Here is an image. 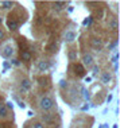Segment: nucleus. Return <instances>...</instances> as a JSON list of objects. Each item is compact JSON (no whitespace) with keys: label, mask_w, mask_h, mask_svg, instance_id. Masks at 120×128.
I'll return each mask as SVG.
<instances>
[{"label":"nucleus","mask_w":120,"mask_h":128,"mask_svg":"<svg viewBox=\"0 0 120 128\" xmlns=\"http://www.w3.org/2000/svg\"><path fill=\"white\" fill-rule=\"evenodd\" d=\"M53 107V100L50 97H43L41 100V108L42 109H50Z\"/></svg>","instance_id":"nucleus-1"},{"label":"nucleus","mask_w":120,"mask_h":128,"mask_svg":"<svg viewBox=\"0 0 120 128\" xmlns=\"http://www.w3.org/2000/svg\"><path fill=\"white\" fill-rule=\"evenodd\" d=\"M12 53H14V49H12V46H6V47L3 49V51H1L3 57H11V55H12Z\"/></svg>","instance_id":"nucleus-2"},{"label":"nucleus","mask_w":120,"mask_h":128,"mask_svg":"<svg viewBox=\"0 0 120 128\" xmlns=\"http://www.w3.org/2000/svg\"><path fill=\"white\" fill-rule=\"evenodd\" d=\"M90 43H92V46L95 47L97 51H99L100 49H101V46H103V42H101V39H97V38L92 39V42H90Z\"/></svg>","instance_id":"nucleus-3"},{"label":"nucleus","mask_w":120,"mask_h":128,"mask_svg":"<svg viewBox=\"0 0 120 128\" xmlns=\"http://www.w3.org/2000/svg\"><path fill=\"white\" fill-rule=\"evenodd\" d=\"M82 61H84V65L90 66V65H92V62H93V58H92V55H90V54H85V55L82 57Z\"/></svg>","instance_id":"nucleus-4"},{"label":"nucleus","mask_w":120,"mask_h":128,"mask_svg":"<svg viewBox=\"0 0 120 128\" xmlns=\"http://www.w3.org/2000/svg\"><path fill=\"white\" fill-rule=\"evenodd\" d=\"M30 86H31L30 81L24 78V80L22 81V92H27V90H30Z\"/></svg>","instance_id":"nucleus-5"},{"label":"nucleus","mask_w":120,"mask_h":128,"mask_svg":"<svg viewBox=\"0 0 120 128\" xmlns=\"http://www.w3.org/2000/svg\"><path fill=\"white\" fill-rule=\"evenodd\" d=\"M111 76H109V73H104L103 76H101V82H103L104 85H107V84H109L111 82Z\"/></svg>","instance_id":"nucleus-6"},{"label":"nucleus","mask_w":120,"mask_h":128,"mask_svg":"<svg viewBox=\"0 0 120 128\" xmlns=\"http://www.w3.org/2000/svg\"><path fill=\"white\" fill-rule=\"evenodd\" d=\"M49 66H50V65H49L47 62H46V61H41V62L38 64V67H39V70H42V71L47 70V69H49Z\"/></svg>","instance_id":"nucleus-7"},{"label":"nucleus","mask_w":120,"mask_h":128,"mask_svg":"<svg viewBox=\"0 0 120 128\" xmlns=\"http://www.w3.org/2000/svg\"><path fill=\"white\" fill-rule=\"evenodd\" d=\"M22 59H23V61H30V59H31L30 51H27V50H23V51H22Z\"/></svg>","instance_id":"nucleus-8"},{"label":"nucleus","mask_w":120,"mask_h":128,"mask_svg":"<svg viewBox=\"0 0 120 128\" xmlns=\"http://www.w3.org/2000/svg\"><path fill=\"white\" fill-rule=\"evenodd\" d=\"M65 38H66V40H69V42H72V40H74V38H76V34H74V32H72V31H68V32L65 34Z\"/></svg>","instance_id":"nucleus-9"},{"label":"nucleus","mask_w":120,"mask_h":128,"mask_svg":"<svg viewBox=\"0 0 120 128\" xmlns=\"http://www.w3.org/2000/svg\"><path fill=\"white\" fill-rule=\"evenodd\" d=\"M8 27H10L11 30H16L18 27H19V23H18L16 20H10L8 22Z\"/></svg>","instance_id":"nucleus-10"},{"label":"nucleus","mask_w":120,"mask_h":128,"mask_svg":"<svg viewBox=\"0 0 120 128\" xmlns=\"http://www.w3.org/2000/svg\"><path fill=\"white\" fill-rule=\"evenodd\" d=\"M0 116H1V117L7 116V108H6L4 104H1V102H0Z\"/></svg>","instance_id":"nucleus-11"},{"label":"nucleus","mask_w":120,"mask_h":128,"mask_svg":"<svg viewBox=\"0 0 120 128\" xmlns=\"http://www.w3.org/2000/svg\"><path fill=\"white\" fill-rule=\"evenodd\" d=\"M43 121H45V123H51L53 121V117L51 116H50V115H43Z\"/></svg>","instance_id":"nucleus-12"},{"label":"nucleus","mask_w":120,"mask_h":128,"mask_svg":"<svg viewBox=\"0 0 120 128\" xmlns=\"http://www.w3.org/2000/svg\"><path fill=\"white\" fill-rule=\"evenodd\" d=\"M109 27L112 30H117V22L116 20H111L109 22Z\"/></svg>","instance_id":"nucleus-13"},{"label":"nucleus","mask_w":120,"mask_h":128,"mask_svg":"<svg viewBox=\"0 0 120 128\" xmlns=\"http://www.w3.org/2000/svg\"><path fill=\"white\" fill-rule=\"evenodd\" d=\"M74 69H76V70H78V74H80V76H82L84 71H85V70H84V67H82V66H80V65H76Z\"/></svg>","instance_id":"nucleus-14"},{"label":"nucleus","mask_w":120,"mask_h":128,"mask_svg":"<svg viewBox=\"0 0 120 128\" xmlns=\"http://www.w3.org/2000/svg\"><path fill=\"white\" fill-rule=\"evenodd\" d=\"M76 58H77V53H76V51H70V53H69V59L74 61Z\"/></svg>","instance_id":"nucleus-15"},{"label":"nucleus","mask_w":120,"mask_h":128,"mask_svg":"<svg viewBox=\"0 0 120 128\" xmlns=\"http://www.w3.org/2000/svg\"><path fill=\"white\" fill-rule=\"evenodd\" d=\"M1 6L4 8H11L12 7V1H1Z\"/></svg>","instance_id":"nucleus-16"},{"label":"nucleus","mask_w":120,"mask_h":128,"mask_svg":"<svg viewBox=\"0 0 120 128\" xmlns=\"http://www.w3.org/2000/svg\"><path fill=\"white\" fill-rule=\"evenodd\" d=\"M63 6H65V3H63V1H55V3H54V7H57L58 10H59V8H62Z\"/></svg>","instance_id":"nucleus-17"},{"label":"nucleus","mask_w":120,"mask_h":128,"mask_svg":"<svg viewBox=\"0 0 120 128\" xmlns=\"http://www.w3.org/2000/svg\"><path fill=\"white\" fill-rule=\"evenodd\" d=\"M47 49H49V51H55V50H57V45H55V43L49 45V47H47Z\"/></svg>","instance_id":"nucleus-18"},{"label":"nucleus","mask_w":120,"mask_h":128,"mask_svg":"<svg viewBox=\"0 0 120 128\" xmlns=\"http://www.w3.org/2000/svg\"><path fill=\"white\" fill-rule=\"evenodd\" d=\"M34 128H45V127H43V124H42V123H35Z\"/></svg>","instance_id":"nucleus-19"},{"label":"nucleus","mask_w":120,"mask_h":128,"mask_svg":"<svg viewBox=\"0 0 120 128\" xmlns=\"http://www.w3.org/2000/svg\"><path fill=\"white\" fill-rule=\"evenodd\" d=\"M11 62H12L14 65H19V61H18V59H12Z\"/></svg>","instance_id":"nucleus-20"},{"label":"nucleus","mask_w":120,"mask_h":128,"mask_svg":"<svg viewBox=\"0 0 120 128\" xmlns=\"http://www.w3.org/2000/svg\"><path fill=\"white\" fill-rule=\"evenodd\" d=\"M97 70H99V66H93V73H97Z\"/></svg>","instance_id":"nucleus-21"},{"label":"nucleus","mask_w":120,"mask_h":128,"mask_svg":"<svg viewBox=\"0 0 120 128\" xmlns=\"http://www.w3.org/2000/svg\"><path fill=\"white\" fill-rule=\"evenodd\" d=\"M3 37H4V34H3V31L0 30V39H1V38H3Z\"/></svg>","instance_id":"nucleus-22"}]
</instances>
